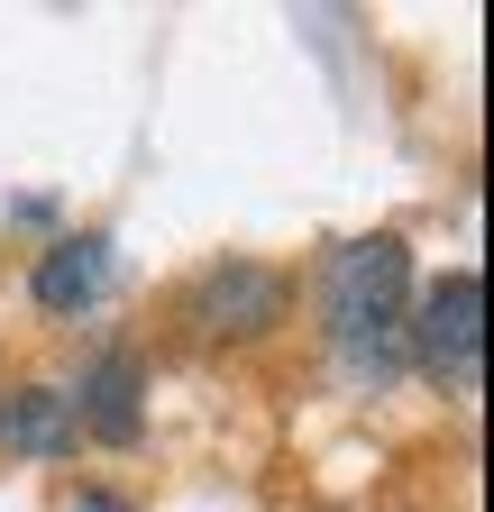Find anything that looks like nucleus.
<instances>
[{
	"instance_id": "2",
	"label": "nucleus",
	"mask_w": 494,
	"mask_h": 512,
	"mask_svg": "<svg viewBox=\"0 0 494 512\" xmlns=\"http://www.w3.org/2000/svg\"><path fill=\"white\" fill-rule=\"evenodd\" d=\"M412 348H421V366L440 375V384H458V394L485 375V284H476V266H458V275H440V284L421 293Z\"/></svg>"
},
{
	"instance_id": "4",
	"label": "nucleus",
	"mask_w": 494,
	"mask_h": 512,
	"mask_svg": "<svg viewBox=\"0 0 494 512\" xmlns=\"http://www.w3.org/2000/svg\"><path fill=\"white\" fill-rule=\"evenodd\" d=\"M83 430H92V439H119V448L138 439V357H129V348H110V357L83 375Z\"/></svg>"
},
{
	"instance_id": "7",
	"label": "nucleus",
	"mask_w": 494,
	"mask_h": 512,
	"mask_svg": "<svg viewBox=\"0 0 494 512\" xmlns=\"http://www.w3.org/2000/svg\"><path fill=\"white\" fill-rule=\"evenodd\" d=\"M74 512H119V503H101V494H83V503H74Z\"/></svg>"
},
{
	"instance_id": "6",
	"label": "nucleus",
	"mask_w": 494,
	"mask_h": 512,
	"mask_svg": "<svg viewBox=\"0 0 494 512\" xmlns=\"http://www.w3.org/2000/svg\"><path fill=\"white\" fill-rule=\"evenodd\" d=\"M55 430H65V394H46V384H28L19 403H0V439H19V448H55Z\"/></svg>"
},
{
	"instance_id": "5",
	"label": "nucleus",
	"mask_w": 494,
	"mask_h": 512,
	"mask_svg": "<svg viewBox=\"0 0 494 512\" xmlns=\"http://www.w3.org/2000/svg\"><path fill=\"white\" fill-rule=\"evenodd\" d=\"M275 311H284V284H275L266 266H229V275H211V293H202V330H266Z\"/></svg>"
},
{
	"instance_id": "1",
	"label": "nucleus",
	"mask_w": 494,
	"mask_h": 512,
	"mask_svg": "<svg viewBox=\"0 0 494 512\" xmlns=\"http://www.w3.org/2000/svg\"><path fill=\"white\" fill-rule=\"evenodd\" d=\"M403 293H412V247L403 238H357L330 266V330L357 366H385L394 330H403Z\"/></svg>"
},
{
	"instance_id": "3",
	"label": "nucleus",
	"mask_w": 494,
	"mask_h": 512,
	"mask_svg": "<svg viewBox=\"0 0 494 512\" xmlns=\"http://www.w3.org/2000/svg\"><path fill=\"white\" fill-rule=\"evenodd\" d=\"M101 284H110V238H55L46 256H37V311H83V302H101Z\"/></svg>"
}]
</instances>
